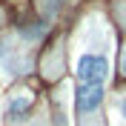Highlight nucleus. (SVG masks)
<instances>
[{"mask_svg": "<svg viewBox=\"0 0 126 126\" xmlns=\"http://www.w3.org/2000/svg\"><path fill=\"white\" fill-rule=\"evenodd\" d=\"M78 78L80 83H92V86H103V80H106V75H109V57L106 55H94V52H89V55H80L78 57Z\"/></svg>", "mask_w": 126, "mask_h": 126, "instance_id": "nucleus-1", "label": "nucleus"}, {"mask_svg": "<svg viewBox=\"0 0 126 126\" xmlns=\"http://www.w3.org/2000/svg\"><path fill=\"white\" fill-rule=\"evenodd\" d=\"M78 112H94L103 103V86H92V83H80L78 94H75Z\"/></svg>", "mask_w": 126, "mask_h": 126, "instance_id": "nucleus-2", "label": "nucleus"}, {"mask_svg": "<svg viewBox=\"0 0 126 126\" xmlns=\"http://www.w3.org/2000/svg\"><path fill=\"white\" fill-rule=\"evenodd\" d=\"M29 106H32V94L29 92H20V94H15V97L9 100V115H23Z\"/></svg>", "mask_w": 126, "mask_h": 126, "instance_id": "nucleus-3", "label": "nucleus"}, {"mask_svg": "<svg viewBox=\"0 0 126 126\" xmlns=\"http://www.w3.org/2000/svg\"><path fill=\"white\" fill-rule=\"evenodd\" d=\"M118 109H120V118L126 120V97H123V100H120V106H118Z\"/></svg>", "mask_w": 126, "mask_h": 126, "instance_id": "nucleus-4", "label": "nucleus"}, {"mask_svg": "<svg viewBox=\"0 0 126 126\" xmlns=\"http://www.w3.org/2000/svg\"><path fill=\"white\" fill-rule=\"evenodd\" d=\"M120 69H123V75H126V52H123V60H120Z\"/></svg>", "mask_w": 126, "mask_h": 126, "instance_id": "nucleus-5", "label": "nucleus"}]
</instances>
